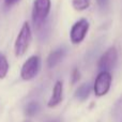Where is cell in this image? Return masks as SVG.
I'll return each instance as SVG.
<instances>
[{
    "label": "cell",
    "mask_w": 122,
    "mask_h": 122,
    "mask_svg": "<svg viewBox=\"0 0 122 122\" xmlns=\"http://www.w3.org/2000/svg\"><path fill=\"white\" fill-rule=\"evenodd\" d=\"M25 122H31V121H30V120H27V121H25Z\"/></svg>",
    "instance_id": "18"
},
{
    "label": "cell",
    "mask_w": 122,
    "mask_h": 122,
    "mask_svg": "<svg viewBox=\"0 0 122 122\" xmlns=\"http://www.w3.org/2000/svg\"><path fill=\"white\" fill-rule=\"evenodd\" d=\"M65 51H66L63 47H60V48L55 49L54 51H51L49 54L48 58H47V65H48V67H51H51H55L63 59V57L65 55Z\"/></svg>",
    "instance_id": "8"
},
{
    "label": "cell",
    "mask_w": 122,
    "mask_h": 122,
    "mask_svg": "<svg viewBox=\"0 0 122 122\" xmlns=\"http://www.w3.org/2000/svg\"><path fill=\"white\" fill-rule=\"evenodd\" d=\"M9 67L10 66H9V62L6 60L5 56L0 53V79H2L6 76L9 72Z\"/></svg>",
    "instance_id": "12"
},
{
    "label": "cell",
    "mask_w": 122,
    "mask_h": 122,
    "mask_svg": "<svg viewBox=\"0 0 122 122\" xmlns=\"http://www.w3.org/2000/svg\"><path fill=\"white\" fill-rule=\"evenodd\" d=\"M40 112V104L38 102H29V103L26 105L25 108V114L27 115L28 117H33L36 116L38 112Z\"/></svg>",
    "instance_id": "11"
},
{
    "label": "cell",
    "mask_w": 122,
    "mask_h": 122,
    "mask_svg": "<svg viewBox=\"0 0 122 122\" xmlns=\"http://www.w3.org/2000/svg\"><path fill=\"white\" fill-rule=\"evenodd\" d=\"M72 6L76 11H85L90 6V0H72Z\"/></svg>",
    "instance_id": "13"
},
{
    "label": "cell",
    "mask_w": 122,
    "mask_h": 122,
    "mask_svg": "<svg viewBox=\"0 0 122 122\" xmlns=\"http://www.w3.org/2000/svg\"><path fill=\"white\" fill-rule=\"evenodd\" d=\"M91 90H92V86L91 84L87 82V84H82L81 86L78 87V89L75 92V97L80 101H85L87 97L90 95Z\"/></svg>",
    "instance_id": "10"
},
{
    "label": "cell",
    "mask_w": 122,
    "mask_h": 122,
    "mask_svg": "<svg viewBox=\"0 0 122 122\" xmlns=\"http://www.w3.org/2000/svg\"><path fill=\"white\" fill-rule=\"evenodd\" d=\"M62 97H63V82L58 80L55 84V86H54L53 94H51L47 105L49 107H56L62 102Z\"/></svg>",
    "instance_id": "7"
},
{
    "label": "cell",
    "mask_w": 122,
    "mask_h": 122,
    "mask_svg": "<svg viewBox=\"0 0 122 122\" xmlns=\"http://www.w3.org/2000/svg\"><path fill=\"white\" fill-rule=\"evenodd\" d=\"M34 28H36L38 36L41 41H45L48 39L49 34H51V23H49V19H47L45 23L41 24L40 26H36Z\"/></svg>",
    "instance_id": "9"
},
{
    "label": "cell",
    "mask_w": 122,
    "mask_h": 122,
    "mask_svg": "<svg viewBox=\"0 0 122 122\" xmlns=\"http://www.w3.org/2000/svg\"><path fill=\"white\" fill-rule=\"evenodd\" d=\"M89 24L88 19L86 18H80L72 26L71 30H70V39L73 44H79L85 40L87 33H88Z\"/></svg>",
    "instance_id": "5"
},
{
    "label": "cell",
    "mask_w": 122,
    "mask_h": 122,
    "mask_svg": "<svg viewBox=\"0 0 122 122\" xmlns=\"http://www.w3.org/2000/svg\"><path fill=\"white\" fill-rule=\"evenodd\" d=\"M19 1L20 0H4V4H5L6 8H11V6L15 5L16 3H18Z\"/></svg>",
    "instance_id": "16"
},
{
    "label": "cell",
    "mask_w": 122,
    "mask_h": 122,
    "mask_svg": "<svg viewBox=\"0 0 122 122\" xmlns=\"http://www.w3.org/2000/svg\"><path fill=\"white\" fill-rule=\"evenodd\" d=\"M48 122H61L59 120H51V121H48Z\"/></svg>",
    "instance_id": "17"
},
{
    "label": "cell",
    "mask_w": 122,
    "mask_h": 122,
    "mask_svg": "<svg viewBox=\"0 0 122 122\" xmlns=\"http://www.w3.org/2000/svg\"><path fill=\"white\" fill-rule=\"evenodd\" d=\"M109 1L110 0H97V5H99V8L101 9L102 11H104L108 8Z\"/></svg>",
    "instance_id": "14"
},
{
    "label": "cell",
    "mask_w": 122,
    "mask_h": 122,
    "mask_svg": "<svg viewBox=\"0 0 122 122\" xmlns=\"http://www.w3.org/2000/svg\"><path fill=\"white\" fill-rule=\"evenodd\" d=\"M117 61H118V51H117L116 47L112 46L100 58L99 63H97V67H99L100 71L110 72L116 66Z\"/></svg>",
    "instance_id": "6"
},
{
    "label": "cell",
    "mask_w": 122,
    "mask_h": 122,
    "mask_svg": "<svg viewBox=\"0 0 122 122\" xmlns=\"http://www.w3.org/2000/svg\"><path fill=\"white\" fill-rule=\"evenodd\" d=\"M31 39H32L31 28H30L29 23L25 21L23 24V26H21L20 31H19L14 44V51L17 57H21V56H24L27 53L29 45L31 43Z\"/></svg>",
    "instance_id": "1"
},
{
    "label": "cell",
    "mask_w": 122,
    "mask_h": 122,
    "mask_svg": "<svg viewBox=\"0 0 122 122\" xmlns=\"http://www.w3.org/2000/svg\"><path fill=\"white\" fill-rule=\"evenodd\" d=\"M112 76L108 71H100L95 78L94 85H93V91L97 97H103L107 94L112 87Z\"/></svg>",
    "instance_id": "3"
},
{
    "label": "cell",
    "mask_w": 122,
    "mask_h": 122,
    "mask_svg": "<svg viewBox=\"0 0 122 122\" xmlns=\"http://www.w3.org/2000/svg\"><path fill=\"white\" fill-rule=\"evenodd\" d=\"M80 78V74L78 69H74L73 70V73H72V82L75 84L76 81H78V79Z\"/></svg>",
    "instance_id": "15"
},
{
    "label": "cell",
    "mask_w": 122,
    "mask_h": 122,
    "mask_svg": "<svg viewBox=\"0 0 122 122\" xmlns=\"http://www.w3.org/2000/svg\"><path fill=\"white\" fill-rule=\"evenodd\" d=\"M41 69V59L39 56H31L23 64L20 76L24 80H31L39 74Z\"/></svg>",
    "instance_id": "4"
},
{
    "label": "cell",
    "mask_w": 122,
    "mask_h": 122,
    "mask_svg": "<svg viewBox=\"0 0 122 122\" xmlns=\"http://www.w3.org/2000/svg\"><path fill=\"white\" fill-rule=\"evenodd\" d=\"M51 8V0H34L32 6V21L34 27L40 26L48 19Z\"/></svg>",
    "instance_id": "2"
}]
</instances>
